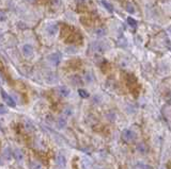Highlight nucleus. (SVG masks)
<instances>
[{
  "mask_svg": "<svg viewBox=\"0 0 171 169\" xmlns=\"http://www.w3.org/2000/svg\"><path fill=\"white\" fill-rule=\"evenodd\" d=\"M121 136H122L123 141H126V143H132V141H134L135 139H136V134H135V132H133V131L130 129L123 130Z\"/></svg>",
  "mask_w": 171,
  "mask_h": 169,
  "instance_id": "nucleus-1",
  "label": "nucleus"
},
{
  "mask_svg": "<svg viewBox=\"0 0 171 169\" xmlns=\"http://www.w3.org/2000/svg\"><path fill=\"white\" fill-rule=\"evenodd\" d=\"M91 48L94 52L96 53H104L107 49V45L104 42H95L91 45Z\"/></svg>",
  "mask_w": 171,
  "mask_h": 169,
  "instance_id": "nucleus-2",
  "label": "nucleus"
},
{
  "mask_svg": "<svg viewBox=\"0 0 171 169\" xmlns=\"http://www.w3.org/2000/svg\"><path fill=\"white\" fill-rule=\"evenodd\" d=\"M47 60L49 61V63L51 65L57 66V65H59L60 61H61V54L59 52H53L51 54H49L47 56Z\"/></svg>",
  "mask_w": 171,
  "mask_h": 169,
  "instance_id": "nucleus-3",
  "label": "nucleus"
},
{
  "mask_svg": "<svg viewBox=\"0 0 171 169\" xmlns=\"http://www.w3.org/2000/svg\"><path fill=\"white\" fill-rule=\"evenodd\" d=\"M21 52L26 57H31L34 53V49L30 44H25L23 47H21Z\"/></svg>",
  "mask_w": 171,
  "mask_h": 169,
  "instance_id": "nucleus-4",
  "label": "nucleus"
},
{
  "mask_svg": "<svg viewBox=\"0 0 171 169\" xmlns=\"http://www.w3.org/2000/svg\"><path fill=\"white\" fill-rule=\"evenodd\" d=\"M1 96H2L3 101L9 105V106H11V108H14V106H15V104H16L15 101H14V99H13L9 94H7L4 90H1Z\"/></svg>",
  "mask_w": 171,
  "mask_h": 169,
  "instance_id": "nucleus-5",
  "label": "nucleus"
},
{
  "mask_svg": "<svg viewBox=\"0 0 171 169\" xmlns=\"http://www.w3.org/2000/svg\"><path fill=\"white\" fill-rule=\"evenodd\" d=\"M58 31H59V27H58L57 24H48L47 28H46V33L51 37L56 36Z\"/></svg>",
  "mask_w": 171,
  "mask_h": 169,
  "instance_id": "nucleus-6",
  "label": "nucleus"
},
{
  "mask_svg": "<svg viewBox=\"0 0 171 169\" xmlns=\"http://www.w3.org/2000/svg\"><path fill=\"white\" fill-rule=\"evenodd\" d=\"M58 94L60 95L61 97H69V94H71V90H69V87L66 86H59L58 87Z\"/></svg>",
  "mask_w": 171,
  "mask_h": 169,
  "instance_id": "nucleus-7",
  "label": "nucleus"
},
{
  "mask_svg": "<svg viewBox=\"0 0 171 169\" xmlns=\"http://www.w3.org/2000/svg\"><path fill=\"white\" fill-rule=\"evenodd\" d=\"M71 82L74 85H82V83H83L82 79L77 75H74V76L71 77Z\"/></svg>",
  "mask_w": 171,
  "mask_h": 169,
  "instance_id": "nucleus-8",
  "label": "nucleus"
},
{
  "mask_svg": "<svg viewBox=\"0 0 171 169\" xmlns=\"http://www.w3.org/2000/svg\"><path fill=\"white\" fill-rule=\"evenodd\" d=\"M13 155H14V157H15V160L18 162H21L23 160H24V153L21 152L19 149L14 150V151H13Z\"/></svg>",
  "mask_w": 171,
  "mask_h": 169,
  "instance_id": "nucleus-9",
  "label": "nucleus"
},
{
  "mask_svg": "<svg viewBox=\"0 0 171 169\" xmlns=\"http://www.w3.org/2000/svg\"><path fill=\"white\" fill-rule=\"evenodd\" d=\"M66 125V119L63 116H60L57 119V127L58 129H64Z\"/></svg>",
  "mask_w": 171,
  "mask_h": 169,
  "instance_id": "nucleus-10",
  "label": "nucleus"
},
{
  "mask_svg": "<svg viewBox=\"0 0 171 169\" xmlns=\"http://www.w3.org/2000/svg\"><path fill=\"white\" fill-rule=\"evenodd\" d=\"M106 33H107L106 29H104V28H98L96 30H95V31H94V34H95V36L98 37V38H101V37L105 36V35H106Z\"/></svg>",
  "mask_w": 171,
  "mask_h": 169,
  "instance_id": "nucleus-11",
  "label": "nucleus"
},
{
  "mask_svg": "<svg viewBox=\"0 0 171 169\" xmlns=\"http://www.w3.org/2000/svg\"><path fill=\"white\" fill-rule=\"evenodd\" d=\"M83 81H85V83H92L94 81V77H93V75L91 73H85V76H83Z\"/></svg>",
  "mask_w": 171,
  "mask_h": 169,
  "instance_id": "nucleus-12",
  "label": "nucleus"
},
{
  "mask_svg": "<svg viewBox=\"0 0 171 169\" xmlns=\"http://www.w3.org/2000/svg\"><path fill=\"white\" fill-rule=\"evenodd\" d=\"M46 81H47V83L53 84V83H56V82H57V77L55 76L53 73H49L48 76L46 77Z\"/></svg>",
  "mask_w": 171,
  "mask_h": 169,
  "instance_id": "nucleus-13",
  "label": "nucleus"
},
{
  "mask_svg": "<svg viewBox=\"0 0 171 169\" xmlns=\"http://www.w3.org/2000/svg\"><path fill=\"white\" fill-rule=\"evenodd\" d=\"M57 163L58 165H60L61 167H64L65 166V157L62 154H59L57 156Z\"/></svg>",
  "mask_w": 171,
  "mask_h": 169,
  "instance_id": "nucleus-14",
  "label": "nucleus"
},
{
  "mask_svg": "<svg viewBox=\"0 0 171 169\" xmlns=\"http://www.w3.org/2000/svg\"><path fill=\"white\" fill-rule=\"evenodd\" d=\"M101 2H102V4L105 7V9H106L107 11H109V12H114V7H112L109 2H107L106 0H102Z\"/></svg>",
  "mask_w": 171,
  "mask_h": 169,
  "instance_id": "nucleus-15",
  "label": "nucleus"
},
{
  "mask_svg": "<svg viewBox=\"0 0 171 169\" xmlns=\"http://www.w3.org/2000/svg\"><path fill=\"white\" fill-rule=\"evenodd\" d=\"M2 154H3L4 158H7V160H11V158H12V153H11L10 148H5V149L3 150Z\"/></svg>",
  "mask_w": 171,
  "mask_h": 169,
  "instance_id": "nucleus-16",
  "label": "nucleus"
},
{
  "mask_svg": "<svg viewBox=\"0 0 171 169\" xmlns=\"http://www.w3.org/2000/svg\"><path fill=\"white\" fill-rule=\"evenodd\" d=\"M126 20H127V24H130L132 28H136L137 27V21H136V19H134L133 17H127L126 18Z\"/></svg>",
  "mask_w": 171,
  "mask_h": 169,
  "instance_id": "nucleus-17",
  "label": "nucleus"
},
{
  "mask_svg": "<svg viewBox=\"0 0 171 169\" xmlns=\"http://www.w3.org/2000/svg\"><path fill=\"white\" fill-rule=\"evenodd\" d=\"M63 115L66 117H69L73 115V109L71 106H66L64 110H63Z\"/></svg>",
  "mask_w": 171,
  "mask_h": 169,
  "instance_id": "nucleus-18",
  "label": "nucleus"
},
{
  "mask_svg": "<svg viewBox=\"0 0 171 169\" xmlns=\"http://www.w3.org/2000/svg\"><path fill=\"white\" fill-rule=\"evenodd\" d=\"M137 150H138L140 153H146L147 152V147H146V145L144 144H142V143H140V144H138V146H137Z\"/></svg>",
  "mask_w": 171,
  "mask_h": 169,
  "instance_id": "nucleus-19",
  "label": "nucleus"
},
{
  "mask_svg": "<svg viewBox=\"0 0 171 169\" xmlns=\"http://www.w3.org/2000/svg\"><path fill=\"white\" fill-rule=\"evenodd\" d=\"M65 51L69 53V54H74V53L77 52V49H76L75 46H69V47L65 48Z\"/></svg>",
  "mask_w": 171,
  "mask_h": 169,
  "instance_id": "nucleus-20",
  "label": "nucleus"
},
{
  "mask_svg": "<svg viewBox=\"0 0 171 169\" xmlns=\"http://www.w3.org/2000/svg\"><path fill=\"white\" fill-rule=\"evenodd\" d=\"M125 10H126L128 13H132V14H133V13H135V11H136L135 7L132 3H130V2H128V3L125 5Z\"/></svg>",
  "mask_w": 171,
  "mask_h": 169,
  "instance_id": "nucleus-21",
  "label": "nucleus"
},
{
  "mask_svg": "<svg viewBox=\"0 0 171 169\" xmlns=\"http://www.w3.org/2000/svg\"><path fill=\"white\" fill-rule=\"evenodd\" d=\"M78 94H79V96L81 97V98H88V97H89V93L82 88L78 89Z\"/></svg>",
  "mask_w": 171,
  "mask_h": 169,
  "instance_id": "nucleus-22",
  "label": "nucleus"
},
{
  "mask_svg": "<svg viewBox=\"0 0 171 169\" xmlns=\"http://www.w3.org/2000/svg\"><path fill=\"white\" fill-rule=\"evenodd\" d=\"M8 19V15H7V13L4 12V11H0V21L1 22H3L5 20Z\"/></svg>",
  "mask_w": 171,
  "mask_h": 169,
  "instance_id": "nucleus-23",
  "label": "nucleus"
},
{
  "mask_svg": "<svg viewBox=\"0 0 171 169\" xmlns=\"http://www.w3.org/2000/svg\"><path fill=\"white\" fill-rule=\"evenodd\" d=\"M30 169H41V165L39 164V163H35V162H32L31 164H30Z\"/></svg>",
  "mask_w": 171,
  "mask_h": 169,
  "instance_id": "nucleus-24",
  "label": "nucleus"
},
{
  "mask_svg": "<svg viewBox=\"0 0 171 169\" xmlns=\"http://www.w3.org/2000/svg\"><path fill=\"white\" fill-rule=\"evenodd\" d=\"M7 112H8L7 108H4L3 105H0V115H1V114H5Z\"/></svg>",
  "mask_w": 171,
  "mask_h": 169,
  "instance_id": "nucleus-25",
  "label": "nucleus"
},
{
  "mask_svg": "<svg viewBox=\"0 0 171 169\" xmlns=\"http://www.w3.org/2000/svg\"><path fill=\"white\" fill-rule=\"evenodd\" d=\"M26 128H28L29 130H32L33 129V125H31V123H27V125H26Z\"/></svg>",
  "mask_w": 171,
  "mask_h": 169,
  "instance_id": "nucleus-26",
  "label": "nucleus"
},
{
  "mask_svg": "<svg viewBox=\"0 0 171 169\" xmlns=\"http://www.w3.org/2000/svg\"><path fill=\"white\" fill-rule=\"evenodd\" d=\"M78 3H83V2H85V0H76Z\"/></svg>",
  "mask_w": 171,
  "mask_h": 169,
  "instance_id": "nucleus-27",
  "label": "nucleus"
},
{
  "mask_svg": "<svg viewBox=\"0 0 171 169\" xmlns=\"http://www.w3.org/2000/svg\"><path fill=\"white\" fill-rule=\"evenodd\" d=\"M28 1H30V2H35L37 0H28Z\"/></svg>",
  "mask_w": 171,
  "mask_h": 169,
  "instance_id": "nucleus-28",
  "label": "nucleus"
},
{
  "mask_svg": "<svg viewBox=\"0 0 171 169\" xmlns=\"http://www.w3.org/2000/svg\"><path fill=\"white\" fill-rule=\"evenodd\" d=\"M2 164H3V162H2V161H0V165H2Z\"/></svg>",
  "mask_w": 171,
  "mask_h": 169,
  "instance_id": "nucleus-29",
  "label": "nucleus"
},
{
  "mask_svg": "<svg viewBox=\"0 0 171 169\" xmlns=\"http://www.w3.org/2000/svg\"><path fill=\"white\" fill-rule=\"evenodd\" d=\"M1 81H2V80H1V77H0V83H1Z\"/></svg>",
  "mask_w": 171,
  "mask_h": 169,
  "instance_id": "nucleus-30",
  "label": "nucleus"
},
{
  "mask_svg": "<svg viewBox=\"0 0 171 169\" xmlns=\"http://www.w3.org/2000/svg\"><path fill=\"white\" fill-rule=\"evenodd\" d=\"M170 103H171V97H170Z\"/></svg>",
  "mask_w": 171,
  "mask_h": 169,
  "instance_id": "nucleus-31",
  "label": "nucleus"
},
{
  "mask_svg": "<svg viewBox=\"0 0 171 169\" xmlns=\"http://www.w3.org/2000/svg\"><path fill=\"white\" fill-rule=\"evenodd\" d=\"M98 169H102V168H98Z\"/></svg>",
  "mask_w": 171,
  "mask_h": 169,
  "instance_id": "nucleus-32",
  "label": "nucleus"
}]
</instances>
